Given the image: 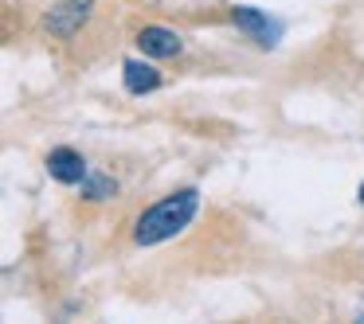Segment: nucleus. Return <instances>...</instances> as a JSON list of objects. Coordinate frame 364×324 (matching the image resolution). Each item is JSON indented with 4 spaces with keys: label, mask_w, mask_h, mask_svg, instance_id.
I'll return each mask as SVG.
<instances>
[{
    "label": "nucleus",
    "mask_w": 364,
    "mask_h": 324,
    "mask_svg": "<svg viewBox=\"0 0 364 324\" xmlns=\"http://www.w3.org/2000/svg\"><path fill=\"white\" fill-rule=\"evenodd\" d=\"M200 211V191L196 188H184V191H173V196L157 199L141 219L134 223V242L137 246H157L165 238L181 235Z\"/></svg>",
    "instance_id": "nucleus-1"
},
{
    "label": "nucleus",
    "mask_w": 364,
    "mask_h": 324,
    "mask_svg": "<svg viewBox=\"0 0 364 324\" xmlns=\"http://www.w3.org/2000/svg\"><path fill=\"white\" fill-rule=\"evenodd\" d=\"M122 74H126V90H129V94H149V90H157L161 82H165L157 67H145V63H126V67H122Z\"/></svg>",
    "instance_id": "nucleus-5"
},
{
    "label": "nucleus",
    "mask_w": 364,
    "mask_h": 324,
    "mask_svg": "<svg viewBox=\"0 0 364 324\" xmlns=\"http://www.w3.org/2000/svg\"><path fill=\"white\" fill-rule=\"evenodd\" d=\"M110 191H114V184H110V180H102L98 172H87V196H90V199L110 196Z\"/></svg>",
    "instance_id": "nucleus-7"
},
{
    "label": "nucleus",
    "mask_w": 364,
    "mask_h": 324,
    "mask_svg": "<svg viewBox=\"0 0 364 324\" xmlns=\"http://www.w3.org/2000/svg\"><path fill=\"white\" fill-rule=\"evenodd\" d=\"M137 48H141L149 59H176L184 51V43H181V35H176V32L149 24V28H141V32H137Z\"/></svg>",
    "instance_id": "nucleus-3"
},
{
    "label": "nucleus",
    "mask_w": 364,
    "mask_h": 324,
    "mask_svg": "<svg viewBox=\"0 0 364 324\" xmlns=\"http://www.w3.org/2000/svg\"><path fill=\"white\" fill-rule=\"evenodd\" d=\"M90 12H95V0H55L51 12H48V32L55 35V40H71V35L87 24Z\"/></svg>",
    "instance_id": "nucleus-2"
},
{
    "label": "nucleus",
    "mask_w": 364,
    "mask_h": 324,
    "mask_svg": "<svg viewBox=\"0 0 364 324\" xmlns=\"http://www.w3.org/2000/svg\"><path fill=\"white\" fill-rule=\"evenodd\" d=\"M48 172L55 176L59 184H79V180H87V160H82L75 149H51Z\"/></svg>",
    "instance_id": "nucleus-4"
},
{
    "label": "nucleus",
    "mask_w": 364,
    "mask_h": 324,
    "mask_svg": "<svg viewBox=\"0 0 364 324\" xmlns=\"http://www.w3.org/2000/svg\"><path fill=\"white\" fill-rule=\"evenodd\" d=\"M356 199H360V203H364V184H360V191H356Z\"/></svg>",
    "instance_id": "nucleus-8"
},
{
    "label": "nucleus",
    "mask_w": 364,
    "mask_h": 324,
    "mask_svg": "<svg viewBox=\"0 0 364 324\" xmlns=\"http://www.w3.org/2000/svg\"><path fill=\"white\" fill-rule=\"evenodd\" d=\"M231 20H235L243 32H251L259 43H270V40H274V28H270V20L262 16V12H255V9H235V12H231Z\"/></svg>",
    "instance_id": "nucleus-6"
}]
</instances>
